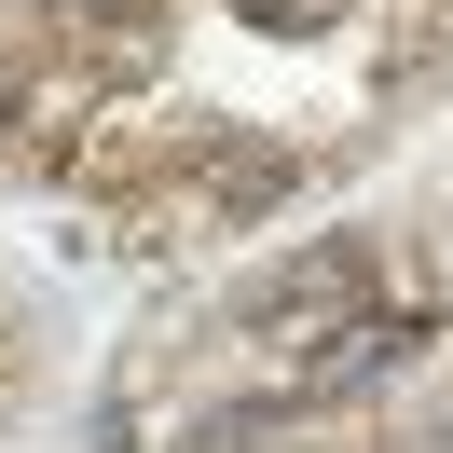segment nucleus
Returning <instances> with one entry per match:
<instances>
[{"instance_id": "f257e3e1", "label": "nucleus", "mask_w": 453, "mask_h": 453, "mask_svg": "<svg viewBox=\"0 0 453 453\" xmlns=\"http://www.w3.org/2000/svg\"><path fill=\"white\" fill-rule=\"evenodd\" d=\"M303 303H357V248H303L275 288H261L248 316H303Z\"/></svg>"}, {"instance_id": "f03ea898", "label": "nucleus", "mask_w": 453, "mask_h": 453, "mask_svg": "<svg viewBox=\"0 0 453 453\" xmlns=\"http://www.w3.org/2000/svg\"><path fill=\"white\" fill-rule=\"evenodd\" d=\"M42 14H56V28H111V42H151V14H165V0H42Z\"/></svg>"}, {"instance_id": "7ed1b4c3", "label": "nucleus", "mask_w": 453, "mask_h": 453, "mask_svg": "<svg viewBox=\"0 0 453 453\" xmlns=\"http://www.w3.org/2000/svg\"><path fill=\"white\" fill-rule=\"evenodd\" d=\"M234 14H248V28H316L330 0H234Z\"/></svg>"}, {"instance_id": "20e7f679", "label": "nucleus", "mask_w": 453, "mask_h": 453, "mask_svg": "<svg viewBox=\"0 0 453 453\" xmlns=\"http://www.w3.org/2000/svg\"><path fill=\"white\" fill-rule=\"evenodd\" d=\"M0 124H14V96H0Z\"/></svg>"}]
</instances>
